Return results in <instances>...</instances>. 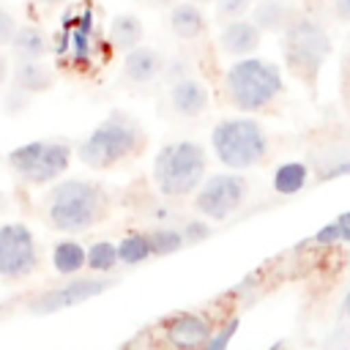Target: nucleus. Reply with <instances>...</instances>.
Wrapping results in <instances>:
<instances>
[{"instance_id": "nucleus-21", "label": "nucleus", "mask_w": 350, "mask_h": 350, "mask_svg": "<svg viewBox=\"0 0 350 350\" xmlns=\"http://www.w3.org/2000/svg\"><path fill=\"white\" fill-rule=\"evenodd\" d=\"M142 22H139V16H134V14H118V16H112V22H109V38H112V44L118 46V49H123V52H131L134 46H139V41H142Z\"/></svg>"}, {"instance_id": "nucleus-25", "label": "nucleus", "mask_w": 350, "mask_h": 350, "mask_svg": "<svg viewBox=\"0 0 350 350\" xmlns=\"http://www.w3.org/2000/svg\"><path fill=\"white\" fill-rule=\"evenodd\" d=\"M347 235H350V211L339 213L334 221H328L325 227H320V230L314 232L312 243H317V246H331V243L347 241Z\"/></svg>"}, {"instance_id": "nucleus-23", "label": "nucleus", "mask_w": 350, "mask_h": 350, "mask_svg": "<svg viewBox=\"0 0 350 350\" xmlns=\"http://www.w3.org/2000/svg\"><path fill=\"white\" fill-rule=\"evenodd\" d=\"M120 262L118 257V243L112 241H96L88 246V271L93 273H109Z\"/></svg>"}, {"instance_id": "nucleus-12", "label": "nucleus", "mask_w": 350, "mask_h": 350, "mask_svg": "<svg viewBox=\"0 0 350 350\" xmlns=\"http://www.w3.org/2000/svg\"><path fill=\"white\" fill-rule=\"evenodd\" d=\"M167 71V60L159 49L153 46H134L131 52H126L123 57V66H120V74L126 82L131 85H150L153 79H159L161 74Z\"/></svg>"}, {"instance_id": "nucleus-2", "label": "nucleus", "mask_w": 350, "mask_h": 350, "mask_svg": "<svg viewBox=\"0 0 350 350\" xmlns=\"http://www.w3.org/2000/svg\"><path fill=\"white\" fill-rule=\"evenodd\" d=\"M148 148V134L142 123L123 112L115 109L109 112L79 145V161L90 170H112L129 159H137Z\"/></svg>"}, {"instance_id": "nucleus-3", "label": "nucleus", "mask_w": 350, "mask_h": 350, "mask_svg": "<svg viewBox=\"0 0 350 350\" xmlns=\"http://www.w3.org/2000/svg\"><path fill=\"white\" fill-rule=\"evenodd\" d=\"M284 90L282 68L262 57H241L224 74V96L241 112H260L271 107Z\"/></svg>"}, {"instance_id": "nucleus-40", "label": "nucleus", "mask_w": 350, "mask_h": 350, "mask_svg": "<svg viewBox=\"0 0 350 350\" xmlns=\"http://www.w3.org/2000/svg\"><path fill=\"white\" fill-rule=\"evenodd\" d=\"M347 243H350V235H347Z\"/></svg>"}, {"instance_id": "nucleus-14", "label": "nucleus", "mask_w": 350, "mask_h": 350, "mask_svg": "<svg viewBox=\"0 0 350 350\" xmlns=\"http://www.w3.org/2000/svg\"><path fill=\"white\" fill-rule=\"evenodd\" d=\"M170 104L180 118H197L208 109L211 93L205 82H200L197 77H186L170 85Z\"/></svg>"}, {"instance_id": "nucleus-15", "label": "nucleus", "mask_w": 350, "mask_h": 350, "mask_svg": "<svg viewBox=\"0 0 350 350\" xmlns=\"http://www.w3.org/2000/svg\"><path fill=\"white\" fill-rule=\"evenodd\" d=\"M55 85V71L41 60H19L11 71V88L25 96L46 93Z\"/></svg>"}, {"instance_id": "nucleus-11", "label": "nucleus", "mask_w": 350, "mask_h": 350, "mask_svg": "<svg viewBox=\"0 0 350 350\" xmlns=\"http://www.w3.org/2000/svg\"><path fill=\"white\" fill-rule=\"evenodd\" d=\"M213 336V325L200 312H178L164 320V339L172 350H202Z\"/></svg>"}, {"instance_id": "nucleus-39", "label": "nucleus", "mask_w": 350, "mask_h": 350, "mask_svg": "<svg viewBox=\"0 0 350 350\" xmlns=\"http://www.w3.org/2000/svg\"><path fill=\"white\" fill-rule=\"evenodd\" d=\"M347 60H350V46H347Z\"/></svg>"}, {"instance_id": "nucleus-28", "label": "nucleus", "mask_w": 350, "mask_h": 350, "mask_svg": "<svg viewBox=\"0 0 350 350\" xmlns=\"http://www.w3.org/2000/svg\"><path fill=\"white\" fill-rule=\"evenodd\" d=\"M180 232H183V238H186V243H200V241H205V238H211V224L205 221V219H189L183 227H180Z\"/></svg>"}, {"instance_id": "nucleus-26", "label": "nucleus", "mask_w": 350, "mask_h": 350, "mask_svg": "<svg viewBox=\"0 0 350 350\" xmlns=\"http://www.w3.org/2000/svg\"><path fill=\"white\" fill-rule=\"evenodd\" d=\"M213 5H216V19L227 25V22L243 19V14L252 8V0H213Z\"/></svg>"}, {"instance_id": "nucleus-10", "label": "nucleus", "mask_w": 350, "mask_h": 350, "mask_svg": "<svg viewBox=\"0 0 350 350\" xmlns=\"http://www.w3.org/2000/svg\"><path fill=\"white\" fill-rule=\"evenodd\" d=\"M115 284V279H104V276H85V279H74L68 284L52 287L41 295H36L30 301V312L33 314H52L68 306H77L82 301H90L96 295H101L104 290H109Z\"/></svg>"}, {"instance_id": "nucleus-27", "label": "nucleus", "mask_w": 350, "mask_h": 350, "mask_svg": "<svg viewBox=\"0 0 350 350\" xmlns=\"http://www.w3.org/2000/svg\"><path fill=\"white\" fill-rule=\"evenodd\" d=\"M238 325H241V320L238 317H230L224 325H219L213 331V336L208 339V345L202 350H227L230 342H232V336H235V331H238Z\"/></svg>"}, {"instance_id": "nucleus-32", "label": "nucleus", "mask_w": 350, "mask_h": 350, "mask_svg": "<svg viewBox=\"0 0 350 350\" xmlns=\"http://www.w3.org/2000/svg\"><path fill=\"white\" fill-rule=\"evenodd\" d=\"M331 14L339 22H347L350 25V0H331Z\"/></svg>"}, {"instance_id": "nucleus-5", "label": "nucleus", "mask_w": 350, "mask_h": 350, "mask_svg": "<svg viewBox=\"0 0 350 350\" xmlns=\"http://www.w3.org/2000/svg\"><path fill=\"white\" fill-rule=\"evenodd\" d=\"M211 148L227 170L241 172V170H252V167L265 161L268 134L254 118L235 115V118H224L213 126Z\"/></svg>"}, {"instance_id": "nucleus-8", "label": "nucleus", "mask_w": 350, "mask_h": 350, "mask_svg": "<svg viewBox=\"0 0 350 350\" xmlns=\"http://www.w3.org/2000/svg\"><path fill=\"white\" fill-rule=\"evenodd\" d=\"M246 194H249V183H246L243 175L216 172V175H208L205 178V183L197 189L191 205H194V211L202 219L224 221V219H230L243 205Z\"/></svg>"}, {"instance_id": "nucleus-30", "label": "nucleus", "mask_w": 350, "mask_h": 350, "mask_svg": "<svg viewBox=\"0 0 350 350\" xmlns=\"http://www.w3.org/2000/svg\"><path fill=\"white\" fill-rule=\"evenodd\" d=\"M16 30H19V25H16L14 14H11L8 8H3V5H0V46H11V41H14Z\"/></svg>"}, {"instance_id": "nucleus-35", "label": "nucleus", "mask_w": 350, "mask_h": 350, "mask_svg": "<svg viewBox=\"0 0 350 350\" xmlns=\"http://www.w3.org/2000/svg\"><path fill=\"white\" fill-rule=\"evenodd\" d=\"M44 5H57V3H66V0H41Z\"/></svg>"}, {"instance_id": "nucleus-17", "label": "nucleus", "mask_w": 350, "mask_h": 350, "mask_svg": "<svg viewBox=\"0 0 350 350\" xmlns=\"http://www.w3.org/2000/svg\"><path fill=\"white\" fill-rule=\"evenodd\" d=\"M208 19L202 14V8L197 3H178L170 8V30L180 38V41H194L205 33Z\"/></svg>"}, {"instance_id": "nucleus-24", "label": "nucleus", "mask_w": 350, "mask_h": 350, "mask_svg": "<svg viewBox=\"0 0 350 350\" xmlns=\"http://www.w3.org/2000/svg\"><path fill=\"white\" fill-rule=\"evenodd\" d=\"M150 235V249L156 257H167V254H175L186 246V238L178 227H156Z\"/></svg>"}, {"instance_id": "nucleus-13", "label": "nucleus", "mask_w": 350, "mask_h": 350, "mask_svg": "<svg viewBox=\"0 0 350 350\" xmlns=\"http://www.w3.org/2000/svg\"><path fill=\"white\" fill-rule=\"evenodd\" d=\"M262 41V30L252 19H235L227 22L219 33V49L230 57H252Z\"/></svg>"}, {"instance_id": "nucleus-9", "label": "nucleus", "mask_w": 350, "mask_h": 350, "mask_svg": "<svg viewBox=\"0 0 350 350\" xmlns=\"http://www.w3.org/2000/svg\"><path fill=\"white\" fill-rule=\"evenodd\" d=\"M38 268V246L27 224L5 221L0 224V279L19 282Z\"/></svg>"}, {"instance_id": "nucleus-41", "label": "nucleus", "mask_w": 350, "mask_h": 350, "mask_svg": "<svg viewBox=\"0 0 350 350\" xmlns=\"http://www.w3.org/2000/svg\"><path fill=\"white\" fill-rule=\"evenodd\" d=\"M347 63H350V60H347Z\"/></svg>"}, {"instance_id": "nucleus-6", "label": "nucleus", "mask_w": 350, "mask_h": 350, "mask_svg": "<svg viewBox=\"0 0 350 350\" xmlns=\"http://www.w3.org/2000/svg\"><path fill=\"white\" fill-rule=\"evenodd\" d=\"M334 44L328 30L312 16H295L282 33V55L287 68L306 85H314Z\"/></svg>"}, {"instance_id": "nucleus-34", "label": "nucleus", "mask_w": 350, "mask_h": 350, "mask_svg": "<svg viewBox=\"0 0 350 350\" xmlns=\"http://www.w3.org/2000/svg\"><path fill=\"white\" fill-rule=\"evenodd\" d=\"M153 3H156V5H170V8L178 5V0H153Z\"/></svg>"}, {"instance_id": "nucleus-4", "label": "nucleus", "mask_w": 350, "mask_h": 350, "mask_svg": "<svg viewBox=\"0 0 350 350\" xmlns=\"http://www.w3.org/2000/svg\"><path fill=\"white\" fill-rule=\"evenodd\" d=\"M205 178H208V156L205 148L194 139L167 142L153 159V183L170 200L197 194Z\"/></svg>"}, {"instance_id": "nucleus-29", "label": "nucleus", "mask_w": 350, "mask_h": 350, "mask_svg": "<svg viewBox=\"0 0 350 350\" xmlns=\"http://www.w3.org/2000/svg\"><path fill=\"white\" fill-rule=\"evenodd\" d=\"M342 175H350V156H339L331 164H325L317 172V180H334V178H342Z\"/></svg>"}, {"instance_id": "nucleus-37", "label": "nucleus", "mask_w": 350, "mask_h": 350, "mask_svg": "<svg viewBox=\"0 0 350 350\" xmlns=\"http://www.w3.org/2000/svg\"><path fill=\"white\" fill-rule=\"evenodd\" d=\"M345 314H347V320H350V298L345 301Z\"/></svg>"}, {"instance_id": "nucleus-20", "label": "nucleus", "mask_w": 350, "mask_h": 350, "mask_svg": "<svg viewBox=\"0 0 350 350\" xmlns=\"http://www.w3.org/2000/svg\"><path fill=\"white\" fill-rule=\"evenodd\" d=\"M52 265L63 276H74L88 265V249L77 241H57L52 246Z\"/></svg>"}, {"instance_id": "nucleus-31", "label": "nucleus", "mask_w": 350, "mask_h": 350, "mask_svg": "<svg viewBox=\"0 0 350 350\" xmlns=\"http://www.w3.org/2000/svg\"><path fill=\"white\" fill-rule=\"evenodd\" d=\"M71 55H74V60H85L90 55V33H85L79 27L71 33Z\"/></svg>"}, {"instance_id": "nucleus-36", "label": "nucleus", "mask_w": 350, "mask_h": 350, "mask_svg": "<svg viewBox=\"0 0 350 350\" xmlns=\"http://www.w3.org/2000/svg\"><path fill=\"white\" fill-rule=\"evenodd\" d=\"M268 350H284V342H276L273 347H268Z\"/></svg>"}, {"instance_id": "nucleus-18", "label": "nucleus", "mask_w": 350, "mask_h": 350, "mask_svg": "<svg viewBox=\"0 0 350 350\" xmlns=\"http://www.w3.org/2000/svg\"><path fill=\"white\" fill-rule=\"evenodd\" d=\"M11 52L16 60H41L49 52V36L36 25H19L11 41Z\"/></svg>"}, {"instance_id": "nucleus-33", "label": "nucleus", "mask_w": 350, "mask_h": 350, "mask_svg": "<svg viewBox=\"0 0 350 350\" xmlns=\"http://www.w3.org/2000/svg\"><path fill=\"white\" fill-rule=\"evenodd\" d=\"M8 74H11V71H8V57L0 52V85L8 79Z\"/></svg>"}, {"instance_id": "nucleus-22", "label": "nucleus", "mask_w": 350, "mask_h": 350, "mask_svg": "<svg viewBox=\"0 0 350 350\" xmlns=\"http://www.w3.org/2000/svg\"><path fill=\"white\" fill-rule=\"evenodd\" d=\"M153 254L148 232H129L118 241V257L123 265H139Z\"/></svg>"}, {"instance_id": "nucleus-16", "label": "nucleus", "mask_w": 350, "mask_h": 350, "mask_svg": "<svg viewBox=\"0 0 350 350\" xmlns=\"http://www.w3.org/2000/svg\"><path fill=\"white\" fill-rule=\"evenodd\" d=\"M295 16L298 14L287 0H260L252 5V22L262 33H284Z\"/></svg>"}, {"instance_id": "nucleus-19", "label": "nucleus", "mask_w": 350, "mask_h": 350, "mask_svg": "<svg viewBox=\"0 0 350 350\" xmlns=\"http://www.w3.org/2000/svg\"><path fill=\"white\" fill-rule=\"evenodd\" d=\"M309 180V164L306 161H284L273 170V178H271V186L276 194L282 197H290V194H298Z\"/></svg>"}, {"instance_id": "nucleus-7", "label": "nucleus", "mask_w": 350, "mask_h": 350, "mask_svg": "<svg viewBox=\"0 0 350 350\" xmlns=\"http://www.w3.org/2000/svg\"><path fill=\"white\" fill-rule=\"evenodd\" d=\"M71 145L63 139H33L25 145H16L8 153L11 172L30 186L57 183V178L71 164Z\"/></svg>"}, {"instance_id": "nucleus-1", "label": "nucleus", "mask_w": 350, "mask_h": 350, "mask_svg": "<svg viewBox=\"0 0 350 350\" xmlns=\"http://www.w3.org/2000/svg\"><path fill=\"white\" fill-rule=\"evenodd\" d=\"M109 213V194L98 180H57L41 200V219L55 232H85Z\"/></svg>"}, {"instance_id": "nucleus-38", "label": "nucleus", "mask_w": 350, "mask_h": 350, "mask_svg": "<svg viewBox=\"0 0 350 350\" xmlns=\"http://www.w3.org/2000/svg\"><path fill=\"white\" fill-rule=\"evenodd\" d=\"M191 3H197V5H202V3H208V0H191Z\"/></svg>"}]
</instances>
